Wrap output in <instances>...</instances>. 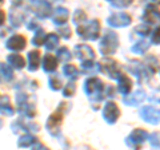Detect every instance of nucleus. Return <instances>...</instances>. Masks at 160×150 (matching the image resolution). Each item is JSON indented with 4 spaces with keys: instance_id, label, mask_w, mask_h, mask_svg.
I'll list each match as a JSON object with an SVG mask.
<instances>
[{
    "instance_id": "nucleus-23",
    "label": "nucleus",
    "mask_w": 160,
    "mask_h": 150,
    "mask_svg": "<svg viewBox=\"0 0 160 150\" xmlns=\"http://www.w3.org/2000/svg\"><path fill=\"white\" fill-rule=\"evenodd\" d=\"M40 66V52L33 50L28 52V70L29 71H36Z\"/></svg>"
},
{
    "instance_id": "nucleus-30",
    "label": "nucleus",
    "mask_w": 160,
    "mask_h": 150,
    "mask_svg": "<svg viewBox=\"0 0 160 150\" xmlns=\"http://www.w3.org/2000/svg\"><path fill=\"white\" fill-rule=\"evenodd\" d=\"M0 77L3 78V81H11L13 78V71L12 68L8 66V64H4V63H0Z\"/></svg>"
},
{
    "instance_id": "nucleus-5",
    "label": "nucleus",
    "mask_w": 160,
    "mask_h": 150,
    "mask_svg": "<svg viewBox=\"0 0 160 150\" xmlns=\"http://www.w3.org/2000/svg\"><path fill=\"white\" fill-rule=\"evenodd\" d=\"M99 70L111 79H118L119 74H120V68H119L118 62L111 58H103L99 63Z\"/></svg>"
},
{
    "instance_id": "nucleus-3",
    "label": "nucleus",
    "mask_w": 160,
    "mask_h": 150,
    "mask_svg": "<svg viewBox=\"0 0 160 150\" xmlns=\"http://www.w3.org/2000/svg\"><path fill=\"white\" fill-rule=\"evenodd\" d=\"M119 47V38L116 32L106 31L102 38V42L99 44V50L103 55H113Z\"/></svg>"
},
{
    "instance_id": "nucleus-13",
    "label": "nucleus",
    "mask_w": 160,
    "mask_h": 150,
    "mask_svg": "<svg viewBox=\"0 0 160 150\" xmlns=\"http://www.w3.org/2000/svg\"><path fill=\"white\" fill-rule=\"evenodd\" d=\"M33 13L39 19H46L48 16H51V13H52L51 3L47 2V0H39L33 7Z\"/></svg>"
},
{
    "instance_id": "nucleus-46",
    "label": "nucleus",
    "mask_w": 160,
    "mask_h": 150,
    "mask_svg": "<svg viewBox=\"0 0 160 150\" xmlns=\"http://www.w3.org/2000/svg\"><path fill=\"white\" fill-rule=\"evenodd\" d=\"M151 2H156V3H158V2H159V0H151Z\"/></svg>"
},
{
    "instance_id": "nucleus-7",
    "label": "nucleus",
    "mask_w": 160,
    "mask_h": 150,
    "mask_svg": "<svg viewBox=\"0 0 160 150\" xmlns=\"http://www.w3.org/2000/svg\"><path fill=\"white\" fill-rule=\"evenodd\" d=\"M102 114H103L104 121H106L108 125H113V123H116V121L120 117V109L118 107L116 103L109 101V102H107L106 104H104Z\"/></svg>"
},
{
    "instance_id": "nucleus-21",
    "label": "nucleus",
    "mask_w": 160,
    "mask_h": 150,
    "mask_svg": "<svg viewBox=\"0 0 160 150\" xmlns=\"http://www.w3.org/2000/svg\"><path fill=\"white\" fill-rule=\"evenodd\" d=\"M42 66H43V70L46 72H48V74L55 72V70L58 68V59L55 58L52 54H47L46 56L43 58Z\"/></svg>"
},
{
    "instance_id": "nucleus-11",
    "label": "nucleus",
    "mask_w": 160,
    "mask_h": 150,
    "mask_svg": "<svg viewBox=\"0 0 160 150\" xmlns=\"http://www.w3.org/2000/svg\"><path fill=\"white\" fill-rule=\"evenodd\" d=\"M19 147H33V149H47L43 143L38 142V138L32 136L29 133H24V136H22L18 141Z\"/></svg>"
},
{
    "instance_id": "nucleus-9",
    "label": "nucleus",
    "mask_w": 160,
    "mask_h": 150,
    "mask_svg": "<svg viewBox=\"0 0 160 150\" xmlns=\"http://www.w3.org/2000/svg\"><path fill=\"white\" fill-rule=\"evenodd\" d=\"M144 99H146V91L142 88L136 90V91H133L132 94H127V95L123 97V103L126 104V106H139V104H142L144 102Z\"/></svg>"
},
{
    "instance_id": "nucleus-34",
    "label": "nucleus",
    "mask_w": 160,
    "mask_h": 150,
    "mask_svg": "<svg viewBox=\"0 0 160 150\" xmlns=\"http://www.w3.org/2000/svg\"><path fill=\"white\" fill-rule=\"evenodd\" d=\"M36 31V35L33 36V39H32V44L33 46H42V44L44 43V39H46V32L43 31L42 28H36L35 29Z\"/></svg>"
},
{
    "instance_id": "nucleus-29",
    "label": "nucleus",
    "mask_w": 160,
    "mask_h": 150,
    "mask_svg": "<svg viewBox=\"0 0 160 150\" xmlns=\"http://www.w3.org/2000/svg\"><path fill=\"white\" fill-rule=\"evenodd\" d=\"M99 71V64L93 61H84L82 62V72L83 74H95Z\"/></svg>"
},
{
    "instance_id": "nucleus-37",
    "label": "nucleus",
    "mask_w": 160,
    "mask_h": 150,
    "mask_svg": "<svg viewBox=\"0 0 160 150\" xmlns=\"http://www.w3.org/2000/svg\"><path fill=\"white\" fill-rule=\"evenodd\" d=\"M75 91H76V86H75V83H73V81H72V82H69L66 87H64L63 95L66 97V98H71V97H73Z\"/></svg>"
},
{
    "instance_id": "nucleus-28",
    "label": "nucleus",
    "mask_w": 160,
    "mask_h": 150,
    "mask_svg": "<svg viewBox=\"0 0 160 150\" xmlns=\"http://www.w3.org/2000/svg\"><path fill=\"white\" fill-rule=\"evenodd\" d=\"M63 74L66 75L67 78H69L71 81H76L80 77V71L73 66V64H66L63 68Z\"/></svg>"
},
{
    "instance_id": "nucleus-10",
    "label": "nucleus",
    "mask_w": 160,
    "mask_h": 150,
    "mask_svg": "<svg viewBox=\"0 0 160 150\" xmlns=\"http://www.w3.org/2000/svg\"><path fill=\"white\" fill-rule=\"evenodd\" d=\"M159 109L153 106H144L140 110V117L143 121H146L151 125H158L159 123Z\"/></svg>"
},
{
    "instance_id": "nucleus-44",
    "label": "nucleus",
    "mask_w": 160,
    "mask_h": 150,
    "mask_svg": "<svg viewBox=\"0 0 160 150\" xmlns=\"http://www.w3.org/2000/svg\"><path fill=\"white\" fill-rule=\"evenodd\" d=\"M28 28H29V29H36V28H39V27H38V24H35V23L31 22V23H28Z\"/></svg>"
},
{
    "instance_id": "nucleus-39",
    "label": "nucleus",
    "mask_w": 160,
    "mask_h": 150,
    "mask_svg": "<svg viewBox=\"0 0 160 150\" xmlns=\"http://www.w3.org/2000/svg\"><path fill=\"white\" fill-rule=\"evenodd\" d=\"M149 142H151V146L155 149H159V133H152L149 136Z\"/></svg>"
},
{
    "instance_id": "nucleus-24",
    "label": "nucleus",
    "mask_w": 160,
    "mask_h": 150,
    "mask_svg": "<svg viewBox=\"0 0 160 150\" xmlns=\"http://www.w3.org/2000/svg\"><path fill=\"white\" fill-rule=\"evenodd\" d=\"M144 67L148 71L149 75H153L159 71V61L158 58H155L153 55H149V56L146 58V61H144Z\"/></svg>"
},
{
    "instance_id": "nucleus-33",
    "label": "nucleus",
    "mask_w": 160,
    "mask_h": 150,
    "mask_svg": "<svg viewBox=\"0 0 160 150\" xmlns=\"http://www.w3.org/2000/svg\"><path fill=\"white\" fill-rule=\"evenodd\" d=\"M149 48V43L146 42V40H140V42H136L132 46V51L135 54H144Z\"/></svg>"
},
{
    "instance_id": "nucleus-41",
    "label": "nucleus",
    "mask_w": 160,
    "mask_h": 150,
    "mask_svg": "<svg viewBox=\"0 0 160 150\" xmlns=\"http://www.w3.org/2000/svg\"><path fill=\"white\" fill-rule=\"evenodd\" d=\"M152 43H153V44H156V46L160 43V38H159V27L155 28V32L152 34Z\"/></svg>"
},
{
    "instance_id": "nucleus-14",
    "label": "nucleus",
    "mask_w": 160,
    "mask_h": 150,
    "mask_svg": "<svg viewBox=\"0 0 160 150\" xmlns=\"http://www.w3.org/2000/svg\"><path fill=\"white\" fill-rule=\"evenodd\" d=\"M27 46V39L23 35H12L6 42V47L11 51H22Z\"/></svg>"
},
{
    "instance_id": "nucleus-15",
    "label": "nucleus",
    "mask_w": 160,
    "mask_h": 150,
    "mask_svg": "<svg viewBox=\"0 0 160 150\" xmlns=\"http://www.w3.org/2000/svg\"><path fill=\"white\" fill-rule=\"evenodd\" d=\"M143 20L147 24H155L159 20V8L158 6H155V3L147 4L146 9L143 13Z\"/></svg>"
},
{
    "instance_id": "nucleus-45",
    "label": "nucleus",
    "mask_w": 160,
    "mask_h": 150,
    "mask_svg": "<svg viewBox=\"0 0 160 150\" xmlns=\"http://www.w3.org/2000/svg\"><path fill=\"white\" fill-rule=\"evenodd\" d=\"M4 3V0H0V4H3Z\"/></svg>"
},
{
    "instance_id": "nucleus-19",
    "label": "nucleus",
    "mask_w": 160,
    "mask_h": 150,
    "mask_svg": "<svg viewBox=\"0 0 160 150\" xmlns=\"http://www.w3.org/2000/svg\"><path fill=\"white\" fill-rule=\"evenodd\" d=\"M118 83H119L118 88H119L120 94L127 95L128 93H131V90H132V81H131V78H129L127 74L120 72L119 77H118Z\"/></svg>"
},
{
    "instance_id": "nucleus-35",
    "label": "nucleus",
    "mask_w": 160,
    "mask_h": 150,
    "mask_svg": "<svg viewBox=\"0 0 160 150\" xmlns=\"http://www.w3.org/2000/svg\"><path fill=\"white\" fill-rule=\"evenodd\" d=\"M72 19H73V23L76 24V26H79V24H82V23H84L87 20V15H86V12H84L83 9H76Z\"/></svg>"
},
{
    "instance_id": "nucleus-27",
    "label": "nucleus",
    "mask_w": 160,
    "mask_h": 150,
    "mask_svg": "<svg viewBox=\"0 0 160 150\" xmlns=\"http://www.w3.org/2000/svg\"><path fill=\"white\" fill-rule=\"evenodd\" d=\"M44 46H46L47 51H52L58 47L59 44V36L56 34H49V35H46V39H44Z\"/></svg>"
},
{
    "instance_id": "nucleus-16",
    "label": "nucleus",
    "mask_w": 160,
    "mask_h": 150,
    "mask_svg": "<svg viewBox=\"0 0 160 150\" xmlns=\"http://www.w3.org/2000/svg\"><path fill=\"white\" fill-rule=\"evenodd\" d=\"M128 68L131 70V72H133V75L138 78V81H139V82L147 81V79L151 77V75L148 74V71L146 70V67H144V64H142V63L138 62V61L131 62V66H129Z\"/></svg>"
},
{
    "instance_id": "nucleus-18",
    "label": "nucleus",
    "mask_w": 160,
    "mask_h": 150,
    "mask_svg": "<svg viewBox=\"0 0 160 150\" xmlns=\"http://www.w3.org/2000/svg\"><path fill=\"white\" fill-rule=\"evenodd\" d=\"M12 131L13 133H29V131H39V126L35 123H26L24 119H19V121L13 122L12 125Z\"/></svg>"
},
{
    "instance_id": "nucleus-38",
    "label": "nucleus",
    "mask_w": 160,
    "mask_h": 150,
    "mask_svg": "<svg viewBox=\"0 0 160 150\" xmlns=\"http://www.w3.org/2000/svg\"><path fill=\"white\" fill-rule=\"evenodd\" d=\"M107 2L112 3V6L116 8H124V7H128L129 4H132L133 0H107Z\"/></svg>"
},
{
    "instance_id": "nucleus-25",
    "label": "nucleus",
    "mask_w": 160,
    "mask_h": 150,
    "mask_svg": "<svg viewBox=\"0 0 160 150\" xmlns=\"http://www.w3.org/2000/svg\"><path fill=\"white\" fill-rule=\"evenodd\" d=\"M24 20V13L19 8H12L9 11V22L13 27H20Z\"/></svg>"
},
{
    "instance_id": "nucleus-12",
    "label": "nucleus",
    "mask_w": 160,
    "mask_h": 150,
    "mask_svg": "<svg viewBox=\"0 0 160 150\" xmlns=\"http://www.w3.org/2000/svg\"><path fill=\"white\" fill-rule=\"evenodd\" d=\"M73 52H75V56L79 58L82 62H84V61H93L95 59L93 50L89 46H87V44H78V46H75Z\"/></svg>"
},
{
    "instance_id": "nucleus-40",
    "label": "nucleus",
    "mask_w": 160,
    "mask_h": 150,
    "mask_svg": "<svg viewBox=\"0 0 160 150\" xmlns=\"http://www.w3.org/2000/svg\"><path fill=\"white\" fill-rule=\"evenodd\" d=\"M59 35H62L64 39H69V38H71V28H69V27L59 28Z\"/></svg>"
},
{
    "instance_id": "nucleus-26",
    "label": "nucleus",
    "mask_w": 160,
    "mask_h": 150,
    "mask_svg": "<svg viewBox=\"0 0 160 150\" xmlns=\"http://www.w3.org/2000/svg\"><path fill=\"white\" fill-rule=\"evenodd\" d=\"M7 61L13 68H16V70H22V68H24V66H26V61H24V58L22 56V55H19V54L8 55Z\"/></svg>"
},
{
    "instance_id": "nucleus-1",
    "label": "nucleus",
    "mask_w": 160,
    "mask_h": 150,
    "mask_svg": "<svg viewBox=\"0 0 160 150\" xmlns=\"http://www.w3.org/2000/svg\"><path fill=\"white\" fill-rule=\"evenodd\" d=\"M104 83L100 81L99 78H88L86 82H84V91L88 95L89 99L92 101L100 102L104 99Z\"/></svg>"
},
{
    "instance_id": "nucleus-20",
    "label": "nucleus",
    "mask_w": 160,
    "mask_h": 150,
    "mask_svg": "<svg viewBox=\"0 0 160 150\" xmlns=\"http://www.w3.org/2000/svg\"><path fill=\"white\" fill-rule=\"evenodd\" d=\"M52 16V22L53 24H56V26H63V24H66L67 20H68V9H66L64 7H58L55 8L53 13H51Z\"/></svg>"
},
{
    "instance_id": "nucleus-36",
    "label": "nucleus",
    "mask_w": 160,
    "mask_h": 150,
    "mask_svg": "<svg viewBox=\"0 0 160 150\" xmlns=\"http://www.w3.org/2000/svg\"><path fill=\"white\" fill-rule=\"evenodd\" d=\"M135 34L140 35V36H148L149 32H151V28H149L148 24H139V26L135 27Z\"/></svg>"
},
{
    "instance_id": "nucleus-42",
    "label": "nucleus",
    "mask_w": 160,
    "mask_h": 150,
    "mask_svg": "<svg viewBox=\"0 0 160 150\" xmlns=\"http://www.w3.org/2000/svg\"><path fill=\"white\" fill-rule=\"evenodd\" d=\"M4 23H6V12L0 9V26H3Z\"/></svg>"
},
{
    "instance_id": "nucleus-22",
    "label": "nucleus",
    "mask_w": 160,
    "mask_h": 150,
    "mask_svg": "<svg viewBox=\"0 0 160 150\" xmlns=\"http://www.w3.org/2000/svg\"><path fill=\"white\" fill-rule=\"evenodd\" d=\"M0 114L6 117H12L15 114V110L9 103V98L7 95H3L0 98Z\"/></svg>"
},
{
    "instance_id": "nucleus-2",
    "label": "nucleus",
    "mask_w": 160,
    "mask_h": 150,
    "mask_svg": "<svg viewBox=\"0 0 160 150\" xmlns=\"http://www.w3.org/2000/svg\"><path fill=\"white\" fill-rule=\"evenodd\" d=\"M100 23L98 19L84 22L78 26V35L84 40H96L100 35Z\"/></svg>"
},
{
    "instance_id": "nucleus-4",
    "label": "nucleus",
    "mask_w": 160,
    "mask_h": 150,
    "mask_svg": "<svg viewBox=\"0 0 160 150\" xmlns=\"http://www.w3.org/2000/svg\"><path fill=\"white\" fill-rule=\"evenodd\" d=\"M68 106L69 104H67V103H62L56 111L52 113L51 115L48 117V119H47V131L51 134V136H53V137L59 136L60 125H62V122H63V110L64 109L69 110L71 107H68Z\"/></svg>"
},
{
    "instance_id": "nucleus-31",
    "label": "nucleus",
    "mask_w": 160,
    "mask_h": 150,
    "mask_svg": "<svg viewBox=\"0 0 160 150\" xmlns=\"http://www.w3.org/2000/svg\"><path fill=\"white\" fill-rule=\"evenodd\" d=\"M56 55H58L59 62H62V63H67L72 59V55H71V52H69V50L67 47H60L58 50Z\"/></svg>"
},
{
    "instance_id": "nucleus-8",
    "label": "nucleus",
    "mask_w": 160,
    "mask_h": 150,
    "mask_svg": "<svg viewBox=\"0 0 160 150\" xmlns=\"http://www.w3.org/2000/svg\"><path fill=\"white\" fill-rule=\"evenodd\" d=\"M132 22L131 16L126 12H119V13H113L111 16L108 18V26L111 27H115V28H122V27H127L129 26Z\"/></svg>"
},
{
    "instance_id": "nucleus-32",
    "label": "nucleus",
    "mask_w": 160,
    "mask_h": 150,
    "mask_svg": "<svg viewBox=\"0 0 160 150\" xmlns=\"http://www.w3.org/2000/svg\"><path fill=\"white\" fill-rule=\"evenodd\" d=\"M62 84H63V82H62V78H60L59 75L53 74V75L49 77L48 86H49V88H51V90H53V91H58V90L62 88Z\"/></svg>"
},
{
    "instance_id": "nucleus-43",
    "label": "nucleus",
    "mask_w": 160,
    "mask_h": 150,
    "mask_svg": "<svg viewBox=\"0 0 160 150\" xmlns=\"http://www.w3.org/2000/svg\"><path fill=\"white\" fill-rule=\"evenodd\" d=\"M26 2H35V0H12V3L16 4V6H22V4Z\"/></svg>"
},
{
    "instance_id": "nucleus-17",
    "label": "nucleus",
    "mask_w": 160,
    "mask_h": 150,
    "mask_svg": "<svg viewBox=\"0 0 160 150\" xmlns=\"http://www.w3.org/2000/svg\"><path fill=\"white\" fill-rule=\"evenodd\" d=\"M18 113L24 118H33L36 115V107L33 103H28L27 101L18 102Z\"/></svg>"
},
{
    "instance_id": "nucleus-6",
    "label": "nucleus",
    "mask_w": 160,
    "mask_h": 150,
    "mask_svg": "<svg viewBox=\"0 0 160 150\" xmlns=\"http://www.w3.org/2000/svg\"><path fill=\"white\" fill-rule=\"evenodd\" d=\"M148 139V133L143 129H135L126 139L127 146L133 149H140V146L144 143V141Z\"/></svg>"
}]
</instances>
